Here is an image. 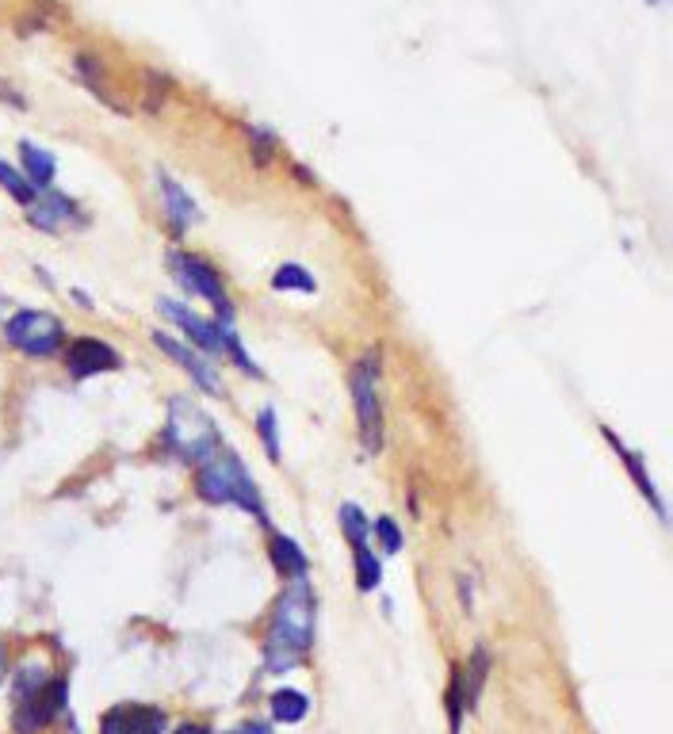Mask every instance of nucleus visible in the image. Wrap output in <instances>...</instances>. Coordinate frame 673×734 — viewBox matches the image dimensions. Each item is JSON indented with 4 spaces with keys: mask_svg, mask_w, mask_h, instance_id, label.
Masks as SVG:
<instances>
[{
    "mask_svg": "<svg viewBox=\"0 0 673 734\" xmlns=\"http://www.w3.org/2000/svg\"><path fill=\"white\" fill-rule=\"evenodd\" d=\"M314 624H318V597H314V585L299 578L283 589L272 608V627L264 639L268 670H291L314 647Z\"/></svg>",
    "mask_w": 673,
    "mask_h": 734,
    "instance_id": "obj_1",
    "label": "nucleus"
},
{
    "mask_svg": "<svg viewBox=\"0 0 673 734\" xmlns=\"http://www.w3.org/2000/svg\"><path fill=\"white\" fill-rule=\"evenodd\" d=\"M196 490L203 501L238 505V509L253 513L257 520H268L264 501H261V494H257V482L249 478V471L241 467V459L234 452H222V448H218L211 459H203L196 467Z\"/></svg>",
    "mask_w": 673,
    "mask_h": 734,
    "instance_id": "obj_2",
    "label": "nucleus"
},
{
    "mask_svg": "<svg viewBox=\"0 0 673 734\" xmlns=\"http://www.w3.org/2000/svg\"><path fill=\"white\" fill-rule=\"evenodd\" d=\"M165 444L173 448L184 463H203L218 452V429L207 413L188 398L169 402V425H165Z\"/></svg>",
    "mask_w": 673,
    "mask_h": 734,
    "instance_id": "obj_3",
    "label": "nucleus"
},
{
    "mask_svg": "<svg viewBox=\"0 0 673 734\" xmlns=\"http://www.w3.org/2000/svg\"><path fill=\"white\" fill-rule=\"evenodd\" d=\"M4 341L12 348H20L27 356H50L58 352L66 341V329L54 314L46 310H20L12 322L4 325Z\"/></svg>",
    "mask_w": 673,
    "mask_h": 734,
    "instance_id": "obj_4",
    "label": "nucleus"
},
{
    "mask_svg": "<svg viewBox=\"0 0 673 734\" xmlns=\"http://www.w3.org/2000/svg\"><path fill=\"white\" fill-rule=\"evenodd\" d=\"M173 272H176V283L184 287V291H192V295H203L207 303L218 310V325H234V306L226 299V291H222V280H218V272L207 264V260L192 257V253H176L173 257Z\"/></svg>",
    "mask_w": 673,
    "mask_h": 734,
    "instance_id": "obj_5",
    "label": "nucleus"
},
{
    "mask_svg": "<svg viewBox=\"0 0 673 734\" xmlns=\"http://www.w3.org/2000/svg\"><path fill=\"white\" fill-rule=\"evenodd\" d=\"M375 360H364L352 371V398H356V417H360V436L364 448L379 452L383 448V406H379V387H375Z\"/></svg>",
    "mask_w": 673,
    "mask_h": 734,
    "instance_id": "obj_6",
    "label": "nucleus"
},
{
    "mask_svg": "<svg viewBox=\"0 0 673 734\" xmlns=\"http://www.w3.org/2000/svg\"><path fill=\"white\" fill-rule=\"evenodd\" d=\"M69 700V685L66 681H50L39 696H27V700H20L16 704V719H12V727H16V734H35L43 731L46 723L54 719V715L66 708Z\"/></svg>",
    "mask_w": 673,
    "mask_h": 734,
    "instance_id": "obj_7",
    "label": "nucleus"
},
{
    "mask_svg": "<svg viewBox=\"0 0 673 734\" xmlns=\"http://www.w3.org/2000/svg\"><path fill=\"white\" fill-rule=\"evenodd\" d=\"M165 731V712L150 704H115L100 719V734H161Z\"/></svg>",
    "mask_w": 673,
    "mask_h": 734,
    "instance_id": "obj_8",
    "label": "nucleus"
},
{
    "mask_svg": "<svg viewBox=\"0 0 673 734\" xmlns=\"http://www.w3.org/2000/svg\"><path fill=\"white\" fill-rule=\"evenodd\" d=\"M66 367L73 379H88V375H104L119 367V352L96 337H77L66 352Z\"/></svg>",
    "mask_w": 673,
    "mask_h": 734,
    "instance_id": "obj_9",
    "label": "nucleus"
},
{
    "mask_svg": "<svg viewBox=\"0 0 673 734\" xmlns=\"http://www.w3.org/2000/svg\"><path fill=\"white\" fill-rule=\"evenodd\" d=\"M161 314L173 325H180L188 333V341L196 348H203L207 356H222L226 352V345H222V325L218 322H207V318H199L196 310H184L180 303H169V299L161 303Z\"/></svg>",
    "mask_w": 673,
    "mask_h": 734,
    "instance_id": "obj_10",
    "label": "nucleus"
},
{
    "mask_svg": "<svg viewBox=\"0 0 673 734\" xmlns=\"http://www.w3.org/2000/svg\"><path fill=\"white\" fill-rule=\"evenodd\" d=\"M153 345L161 348L169 360H176V364L184 367V371L196 379V387H203L207 394H218V390H222V383H218L215 371L203 364V360H199L196 352L184 345V341H176V337H169V333H153Z\"/></svg>",
    "mask_w": 673,
    "mask_h": 734,
    "instance_id": "obj_11",
    "label": "nucleus"
},
{
    "mask_svg": "<svg viewBox=\"0 0 673 734\" xmlns=\"http://www.w3.org/2000/svg\"><path fill=\"white\" fill-rule=\"evenodd\" d=\"M69 215H73V203H69L66 195L50 192V188H43V192L27 203V222L39 226V230H58Z\"/></svg>",
    "mask_w": 673,
    "mask_h": 734,
    "instance_id": "obj_12",
    "label": "nucleus"
},
{
    "mask_svg": "<svg viewBox=\"0 0 673 734\" xmlns=\"http://www.w3.org/2000/svg\"><path fill=\"white\" fill-rule=\"evenodd\" d=\"M157 180H161V195H165V211H169V218H173V226L176 230H188L192 222H196V203L188 199V192L176 184L173 176L165 173H157Z\"/></svg>",
    "mask_w": 673,
    "mask_h": 734,
    "instance_id": "obj_13",
    "label": "nucleus"
},
{
    "mask_svg": "<svg viewBox=\"0 0 673 734\" xmlns=\"http://www.w3.org/2000/svg\"><path fill=\"white\" fill-rule=\"evenodd\" d=\"M20 153H23V176H27V184H31L35 192L50 188V180H54V173H58L54 157H50L43 146H35V142H23Z\"/></svg>",
    "mask_w": 673,
    "mask_h": 734,
    "instance_id": "obj_14",
    "label": "nucleus"
},
{
    "mask_svg": "<svg viewBox=\"0 0 673 734\" xmlns=\"http://www.w3.org/2000/svg\"><path fill=\"white\" fill-rule=\"evenodd\" d=\"M486 673H490V654H486L482 647L471 654V662H467V666H459V677H463V708H467V712L475 708L478 696H482Z\"/></svg>",
    "mask_w": 673,
    "mask_h": 734,
    "instance_id": "obj_15",
    "label": "nucleus"
},
{
    "mask_svg": "<svg viewBox=\"0 0 673 734\" xmlns=\"http://www.w3.org/2000/svg\"><path fill=\"white\" fill-rule=\"evenodd\" d=\"M272 562H276V570H280L283 578H291V582L306 578V555L291 536H276L272 540Z\"/></svg>",
    "mask_w": 673,
    "mask_h": 734,
    "instance_id": "obj_16",
    "label": "nucleus"
},
{
    "mask_svg": "<svg viewBox=\"0 0 673 734\" xmlns=\"http://www.w3.org/2000/svg\"><path fill=\"white\" fill-rule=\"evenodd\" d=\"M272 715H276V723H303L306 712H310V700H306L299 689H280L272 692Z\"/></svg>",
    "mask_w": 673,
    "mask_h": 734,
    "instance_id": "obj_17",
    "label": "nucleus"
},
{
    "mask_svg": "<svg viewBox=\"0 0 673 734\" xmlns=\"http://www.w3.org/2000/svg\"><path fill=\"white\" fill-rule=\"evenodd\" d=\"M605 436H608V444H612L616 452L624 455V463H628V471H631V478H635V486H639V494L647 497V501H651L654 509H658V517H666V509H662V501H658V494H654V482H651V478H647V471H643L639 455L628 452V448H624V444H620V440H616V436H612V432H608V429H605Z\"/></svg>",
    "mask_w": 673,
    "mask_h": 734,
    "instance_id": "obj_18",
    "label": "nucleus"
},
{
    "mask_svg": "<svg viewBox=\"0 0 673 734\" xmlns=\"http://www.w3.org/2000/svg\"><path fill=\"white\" fill-rule=\"evenodd\" d=\"M272 287H276V291H303V295H314V291H318V280L306 272L303 264H280L276 276H272Z\"/></svg>",
    "mask_w": 673,
    "mask_h": 734,
    "instance_id": "obj_19",
    "label": "nucleus"
},
{
    "mask_svg": "<svg viewBox=\"0 0 673 734\" xmlns=\"http://www.w3.org/2000/svg\"><path fill=\"white\" fill-rule=\"evenodd\" d=\"M356 551V585L364 589V593H371V589H379V582H383V566H379V559L371 555L368 543H360V547H352Z\"/></svg>",
    "mask_w": 673,
    "mask_h": 734,
    "instance_id": "obj_20",
    "label": "nucleus"
},
{
    "mask_svg": "<svg viewBox=\"0 0 673 734\" xmlns=\"http://www.w3.org/2000/svg\"><path fill=\"white\" fill-rule=\"evenodd\" d=\"M341 528H345V536L352 547H360V543H368V528H371V520L364 517V509L360 505H341Z\"/></svg>",
    "mask_w": 673,
    "mask_h": 734,
    "instance_id": "obj_21",
    "label": "nucleus"
},
{
    "mask_svg": "<svg viewBox=\"0 0 673 734\" xmlns=\"http://www.w3.org/2000/svg\"><path fill=\"white\" fill-rule=\"evenodd\" d=\"M0 188L12 195V199H20V203H31V199L39 195L31 184H27V176L16 173V169H12V165H4V161H0Z\"/></svg>",
    "mask_w": 673,
    "mask_h": 734,
    "instance_id": "obj_22",
    "label": "nucleus"
},
{
    "mask_svg": "<svg viewBox=\"0 0 673 734\" xmlns=\"http://www.w3.org/2000/svg\"><path fill=\"white\" fill-rule=\"evenodd\" d=\"M50 685V673L43 666H23L20 677H16V700H27V696H39V692Z\"/></svg>",
    "mask_w": 673,
    "mask_h": 734,
    "instance_id": "obj_23",
    "label": "nucleus"
},
{
    "mask_svg": "<svg viewBox=\"0 0 673 734\" xmlns=\"http://www.w3.org/2000/svg\"><path fill=\"white\" fill-rule=\"evenodd\" d=\"M245 134H249V142H253V153H257V161L261 165H268L272 161V153H276V134H268L264 127H245Z\"/></svg>",
    "mask_w": 673,
    "mask_h": 734,
    "instance_id": "obj_24",
    "label": "nucleus"
},
{
    "mask_svg": "<svg viewBox=\"0 0 673 734\" xmlns=\"http://www.w3.org/2000/svg\"><path fill=\"white\" fill-rule=\"evenodd\" d=\"M375 536H379V543H383L387 555H398V551H402V532H398V524H394L391 517L375 520Z\"/></svg>",
    "mask_w": 673,
    "mask_h": 734,
    "instance_id": "obj_25",
    "label": "nucleus"
},
{
    "mask_svg": "<svg viewBox=\"0 0 673 734\" xmlns=\"http://www.w3.org/2000/svg\"><path fill=\"white\" fill-rule=\"evenodd\" d=\"M257 425H261V440H264V448H268V455H272V459H280V440H276V413L261 410Z\"/></svg>",
    "mask_w": 673,
    "mask_h": 734,
    "instance_id": "obj_26",
    "label": "nucleus"
},
{
    "mask_svg": "<svg viewBox=\"0 0 673 734\" xmlns=\"http://www.w3.org/2000/svg\"><path fill=\"white\" fill-rule=\"evenodd\" d=\"M176 734H211V731L199 727V723H184V727H176Z\"/></svg>",
    "mask_w": 673,
    "mask_h": 734,
    "instance_id": "obj_27",
    "label": "nucleus"
},
{
    "mask_svg": "<svg viewBox=\"0 0 673 734\" xmlns=\"http://www.w3.org/2000/svg\"><path fill=\"white\" fill-rule=\"evenodd\" d=\"M230 734H268V727H261V723H249V727H238V731Z\"/></svg>",
    "mask_w": 673,
    "mask_h": 734,
    "instance_id": "obj_28",
    "label": "nucleus"
},
{
    "mask_svg": "<svg viewBox=\"0 0 673 734\" xmlns=\"http://www.w3.org/2000/svg\"><path fill=\"white\" fill-rule=\"evenodd\" d=\"M4 673H8V654H4V643H0V685H4Z\"/></svg>",
    "mask_w": 673,
    "mask_h": 734,
    "instance_id": "obj_29",
    "label": "nucleus"
}]
</instances>
